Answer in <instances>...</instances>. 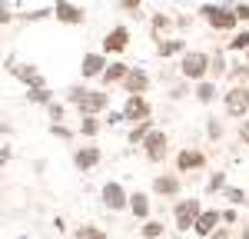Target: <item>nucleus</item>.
I'll return each mask as SVG.
<instances>
[{
    "mask_svg": "<svg viewBox=\"0 0 249 239\" xmlns=\"http://www.w3.org/2000/svg\"><path fill=\"white\" fill-rule=\"evenodd\" d=\"M103 206H107V209H113V213H120V209H126V206H130V193L123 189V183L110 179V183L103 186Z\"/></svg>",
    "mask_w": 249,
    "mask_h": 239,
    "instance_id": "9d476101",
    "label": "nucleus"
},
{
    "mask_svg": "<svg viewBox=\"0 0 249 239\" xmlns=\"http://www.w3.org/2000/svg\"><path fill=\"white\" fill-rule=\"evenodd\" d=\"M67 103L77 106L80 117H100V113L110 106V93H107V90H90V86L77 83V86L67 90Z\"/></svg>",
    "mask_w": 249,
    "mask_h": 239,
    "instance_id": "f257e3e1",
    "label": "nucleus"
},
{
    "mask_svg": "<svg viewBox=\"0 0 249 239\" xmlns=\"http://www.w3.org/2000/svg\"><path fill=\"white\" fill-rule=\"evenodd\" d=\"M199 17L206 20L213 30H219V34H232L239 27L236 7H230V3H203L199 7Z\"/></svg>",
    "mask_w": 249,
    "mask_h": 239,
    "instance_id": "f03ea898",
    "label": "nucleus"
},
{
    "mask_svg": "<svg viewBox=\"0 0 249 239\" xmlns=\"http://www.w3.org/2000/svg\"><path fill=\"white\" fill-rule=\"evenodd\" d=\"M223 196L230 199L232 206H246V196H249V193H243L239 186H226V189H223Z\"/></svg>",
    "mask_w": 249,
    "mask_h": 239,
    "instance_id": "c85d7f7f",
    "label": "nucleus"
},
{
    "mask_svg": "<svg viewBox=\"0 0 249 239\" xmlns=\"http://www.w3.org/2000/svg\"><path fill=\"white\" fill-rule=\"evenodd\" d=\"M206 133H210V139H219L223 137V123H216V117L206 120Z\"/></svg>",
    "mask_w": 249,
    "mask_h": 239,
    "instance_id": "f704fd0d",
    "label": "nucleus"
},
{
    "mask_svg": "<svg viewBox=\"0 0 249 239\" xmlns=\"http://www.w3.org/2000/svg\"><path fill=\"white\" fill-rule=\"evenodd\" d=\"M226 73H230V63H226V57H223L219 50H216V53H213V67H210V77H213V80H219V77H226Z\"/></svg>",
    "mask_w": 249,
    "mask_h": 239,
    "instance_id": "bb28decb",
    "label": "nucleus"
},
{
    "mask_svg": "<svg viewBox=\"0 0 249 239\" xmlns=\"http://www.w3.org/2000/svg\"><path fill=\"white\" fill-rule=\"evenodd\" d=\"M226 50H232V53H246L249 50V30H236L232 40L226 43Z\"/></svg>",
    "mask_w": 249,
    "mask_h": 239,
    "instance_id": "393cba45",
    "label": "nucleus"
},
{
    "mask_svg": "<svg viewBox=\"0 0 249 239\" xmlns=\"http://www.w3.org/2000/svg\"><path fill=\"white\" fill-rule=\"evenodd\" d=\"M246 60H249V50H246Z\"/></svg>",
    "mask_w": 249,
    "mask_h": 239,
    "instance_id": "a18cd8bd",
    "label": "nucleus"
},
{
    "mask_svg": "<svg viewBox=\"0 0 249 239\" xmlns=\"http://www.w3.org/2000/svg\"><path fill=\"white\" fill-rule=\"evenodd\" d=\"M47 113H50V120H53V123H60V120H63V103H57V100H53V103L47 106Z\"/></svg>",
    "mask_w": 249,
    "mask_h": 239,
    "instance_id": "c9c22d12",
    "label": "nucleus"
},
{
    "mask_svg": "<svg viewBox=\"0 0 249 239\" xmlns=\"http://www.w3.org/2000/svg\"><path fill=\"white\" fill-rule=\"evenodd\" d=\"M236 219H239V216H236V209H232V206H230V209H223V222H236Z\"/></svg>",
    "mask_w": 249,
    "mask_h": 239,
    "instance_id": "a19ab883",
    "label": "nucleus"
},
{
    "mask_svg": "<svg viewBox=\"0 0 249 239\" xmlns=\"http://www.w3.org/2000/svg\"><path fill=\"white\" fill-rule=\"evenodd\" d=\"M186 53V40H160L156 43V57H183Z\"/></svg>",
    "mask_w": 249,
    "mask_h": 239,
    "instance_id": "6ab92c4d",
    "label": "nucleus"
},
{
    "mask_svg": "<svg viewBox=\"0 0 249 239\" xmlns=\"http://www.w3.org/2000/svg\"><path fill=\"white\" fill-rule=\"evenodd\" d=\"M236 7V17H239V23H249V3H232Z\"/></svg>",
    "mask_w": 249,
    "mask_h": 239,
    "instance_id": "4c0bfd02",
    "label": "nucleus"
},
{
    "mask_svg": "<svg viewBox=\"0 0 249 239\" xmlns=\"http://www.w3.org/2000/svg\"><path fill=\"white\" fill-rule=\"evenodd\" d=\"M14 156V153H10V146H7V143H3V146H0V163H7V159Z\"/></svg>",
    "mask_w": 249,
    "mask_h": 239,
    "instance_id": "79ce46f5",
    "label": "nucleus"
},
{
    "mask_svg": "<svg viewBox=\"0 0 249 239\" xmlns=\"http://www.w3.org/2000/svg\"><path fill=\"white\" fill-rule=\"evenodd\" d=\"M246 206H249V196H246Z\"/></svg>",
    "mask_w": 249,
    "mask_h": 239,
    "instance_id": "c03bdc74",
    "label": "nucleus"
},
{
    "mask_svg": "<svg viewBox=\"0 0 249 239\" xmlns=\"http://www.w3.org/2000/svg\"><path fill=\"white\" fill-rule=\"evenodd\" d=\"M216 93H219V90H216V80H203V83H196V93H193V97L199 100L203 106H210L213 100H216Z\"/></svg>",
    "mask_w": 249,
    "mask_h": 239,
    "instance_id": "412c9836",
    "label": "nucleus"
},
{
    "mask_svg": "<svg viewBox=\"0 0 249 239\" xmlns=\"http://www.w3.org/2000/svg\"><path fill=\"white\" fill-rule=\"evenodd\" d=\"M130 209L136 219H150V196L146 193H130Z\"/></svg>",
    "mask_w": 249,
    "mask_h": 239,
    "instance_id": "aec40b11",
    "label": "nucleus"
},
{
    "mask_svg": "<svg viewBox=\"0 0 249 239\" xmlns=\"http://www.w3.org/2000/svg\"><path fill=\"white\" fill-rule=\"evenodd\" d=\"M130 70H133L130 63H123V60H113V63H110V67L103 70V77H100V83H103V86L110 90L113 83H123V80L130 77Z\"/></svg>",
    "mask_w": 249,
    "mask_h": 239,
    "instance_id": "f3484780",
    "label": "nucleus"
},
{
    "mask_svg": "<svg viewBox=\"0 0 249 239\" xmlns=\"http://www.w3.org/2000/svg\"><path fill=\"white\" fill-rule=\"evenodd\" d=\"M239 143H243V146H249V120H243V123H239Z\"/></svg>",
    "mask_w": 249,
    "mask_h": 239,
    "instance_id": "58836bf2",
    "label": "nucleus"
},
{
    "mask_svg": "<svg viewBox=\"0 0 249 239\" xmlns=\"http://www.w3.org/2000/svg\"><path fill=\"white\" fill-rule=\"evenodd\" d=\"M50 137H60V139H73V130L63 126V123H50Z\"/></svg>",
    "mask_w": 249,
    "mask_h": 239,
    "instance_id": "473e14b6",
    "label": "nucleus"
},
{
    "mask_svg": "<svg viewBox=\"0 0 249 239\" xmlns=\"http://www.w3.org/2000/svg\"><path fill=\"white\" fill-rule=\"evenodd\" d=\"M223 106H226L230 117L246 120V113H249V86L246 83H232L230 90L223 93Z\"/></svg>",
    "mask_w": 249,
    "mask_h": 239,
    "instance_id": "39448f33",
    "label": "nucleus"
},
{
    "mask_svg": "<svg viewBox=\"0 0 249 239\" xmlns=\"http://www.w3.org/2000/svg\"><path fill=\"white\" fill-rule=\"evenodd\" d=\"M173 27V17H166V14H153V20H150V30H153V40L160 43V40H166L163 34Z\"/></svg>",
    "mask_w": 249,
    "mask_h": 239,
    "instance_id": "5701e85b",
    "label": "nucleus"
},
{
    "mask_svg": "<svg viewBox=\"0 0 249 239\" xmlns=\"http://www.w3.org/2000/svg\"><path fill=\"white\" fill-rule=\"evenodd\" d=\"M100 130H103V120H100V117H80V137L93 139Z\"/></svg>",
    "mask_w": 249,
    "mask_h": 239,
    "instance_id": "b1692460",
    "label": "nucleus"
},
{
    "mask_svg": "<svg viewBox=\"0 0 249 239\" xmlns=\"http://www.w3.org/2000/svg\"><path fill=\"white\" fill-rule=\"evenodd\" d=\"M103 159V153H100V146H77L73 150V166H77L80 173H87V170H93L96 163Z\"/></svg>",
    "mask_w": 249,
    "mask_h": 239,
    "instance_id": "4468645a",
    "label": "nucleus"
},
{
    "mask_svg": "<svg viewBox=\"0 0 249 239\" xmlns=\"http://www.w3.org/2000/svg\"><path fill=\"white\" fill-rule=\"evenodd\" d=\"M143 153H146L150 163H163L166 153H170V137H166L163 130H153L150 137L143 139Z\"/></svg>",
    "mask_w": 249,
    "mask_h": 239,
    "instance_id": "6e6552de",
    "label": "nucleus"
},
{
    "mask_svg": "<svg viewBox=\"0 0 249 239\" xmlns=\"http://www.w3.org/2000/svg\"><path fill=\"white\" fill-rule=\"evenodd\" d=\"M239 239H249V226H243V233H239Z\"/></svg>",
    "mask_w": 249,
    "mask_h": 239,
    "instance_id": "37998d69",
    "label": "nucleus"
},
{
    "mask_svg": "<svg viewBox=\"0 0 249 239\" xmlns=\"http://www.w3.org/2000/svg\"><path fill=\"white\" fill-rule=\"evenodd\" d=\"M186 83H190V80H186ZM186 83H179V86H173V93H170V97H173V100L186 97Z\"/></svg>",
    "mask_w": 249,
    "mask_h": 239,
    "instance_id": "ea45409f",
    "label": "nucleus"
},
{
    "mask_svg": "<svg viewBox=\"0 0 249 239\" xmlns=\"http://www.w3.org/2000/svg\"><path fill=\"white\" fill-rule=\"evenodd\" d=\"M140 233H143V239H163V222L160 219H146L140 226Z\"/></svg>",
    "mask_w": 249,
    "mask_h": 239,
    "instance_id": "cd10ccee",
    "label": "nucleus"
},
{
    "mask_svg": "<svg viewBox=\"0 0 249 239\" xmlns=\"http://www.w3.org/2000/svg\"><path fill=\"white\" fill-rule=\"evenodd\" d=\"M223 222V209H203V216H199V222H196V236H213L216 233V226Z\"/></svg>",
    "mask_w": 249,
    "mask_h": 239,
    "instance_id": "a211bd4d",
    "label": "nucleus"
},
{
    "mask_svg": "<svg viewBox=\"0 0 249 239\" xmlns=\"http://www.w3.org/2000/svg\"><path fill=\"white\" fill-rule=\"evenodd\" d=\"M203 166H206V153H203V150H196V146H186V150H179V153H176V170H179V173L203 170Z\"/></svg>",
    "mask_w": 249,
    "mask_h": 239,
    "instance_id": "ddd939ff",
    "label": "nucleus"
},
{
    "mask_svg": "<svg viewBox=\"0 0 249 239\" xmlns=\"http://www.w3.org/2000/svg\"><path fill=\"white\" fill-rule=\"evenodd\" d=\"M126 47H130V27H123V23L113 27V30L103 37V53H107V57H110V53H123Z\"/></svg>",
    "mask_w": 249,
    "mask_h": 239,
    "instance_id": "f8f14e48",
    "label": "nucleus"
},
{
    "mask_svg": "<svg viewBox=\"0 0 249 239\" xmlns=\"http://www.w3.org/2000/svg\"><path fill=\"white\" fill-rule=\"evenodd\" d=\"M199 216H203V203H199V199H179V203L173 206V222H176L179 233L196 229Z\"/></svg>",
    "mask_w": 249,
    "mask_h": 239,
    "instance_id": "20e7f679",
    "label": "nucleus"
},
{
    "mask_svg": "<svg viewBox=\"0 0 249 239\" xmlns=\"http://www.w3.org/2000/svg\"><path fill=\"white\" fill-rule=\"evenodd\" d=\"M7 70H10V77L20 80L27 90H40V86H47V83H43V73H40L34 63H14V60H7Z\"/></svg>",
    "mask_w": 249,
    "mask_h": 239,
    "instance_id": "0eeeda50",
    "label": "nucleus"
},
{
    "mask_svg": "<svg viewBox=\"0 0 249 239\" xmlns=\"http://www.w3.org/2000/svg\"><path fill=\"white\" fill-rule=\"evenodd\" d=\"M107 67H110V60H107L103 50H90V53H83V60H80V73H83V80L103 77V70H107Z\"/></svg>",
    "mask_w": 249,
    "mask_h": 239,
    "instance_id": "1a4fd4ad",
    "label": "nucleus"
},
{
    "mask_svg": "<svg viewBox=\"0 0 249 239\" xmlns=\"http://www.w3.org/2000/svg\"><path fill=\"white\" fill-rule=\"evenodd\" d=\"M77 239H107V233H103L100 226H90V222H87V226L77 229Z\"/></svg>",
    "mask_w": 249,
    "mask_h": 239,
    "instance_id": "c756f323",
    "label": "nucleus"
},
{
    "mask_svg": "<svg viewBox=\"0 0 249 239\" xmlns=\"http://www.w3.org/2000/svg\"><path fill=\"white\" fill-rule=\"evenodd\" d=\"M226 189V173H213L206 183V193H223Z\"/></svg>",
    "mask_w": 249,
    "mask_h": 239,
    "instance_id": "7c9ffc66",
    "label": "nucleus"
},
{
    "mask_svg": "<svg viewBox=\"0 0 249 239\" xmlns=\"http://www.w3.org/2000/svg\"><path fill=\"white\" fill-rule=\"evenodd\" d=\"M107 126H120V123H126V117H123V110H110V117L103 120Z\"/></svg>",
    "mask_w": 249,
    "mask_h": 239,
    "instance_id": "e433bc0d",
    "label": "nucleus"
},
{
    "mask_svg": "<svg viewBox=\"0 0 249 239\" xmlns=\"http://www.w3.org/2000/svg\"><path fill=\"white\" fill-rule=\"evenodd\" d=\"M53 17L60 23H67V27H80L87 20V14H83V7L70 3V0H53Z\"/></svg>",
    "mask_w": 249,
    "mask_h": 239,
    "instance_id": "9b49d317",
    "label": "nucleus"
},
{
    "mask_svg": "<svg viewBox=\"0 0 249 239\" xmlns=\"http://www.w3.org/2000/svg\"><path fill=\"white\" fill-rule=\"evenodd\" d=\"M123 117H126L130 126L143 123V120H153V106H150L146 93H133V97H126V103H123Z\"/></svg>",
    "mask_w": 249,
    "mask_h": 239,
    "instance_id": "423d86ee",
    "label": "nucleus"
},
{
    "mask_svg": "<svg viewBox=\"0 0 249 239\" xmlns=\"http://www.w3.org/2000/svg\"><path fill=\"white\" fill-rule=\"evenodd\" d=\"M210 67H213V57L203 53V50H186L179 57V77L190 80V83H203L210 77Z\"/></svg>",
    "mask_w": 249,
    "mask_h": 239,
    "instance_id": "7ed1b4c3",
    "label": "nucleus"
},
{
    "mask_svg": "<svg viewBox=\"0 0 249 239\" xmlns=\"http://www.w3.org/2000/svg\"><path fill=\"white\" fill-rule=\"evenodd\" d=\"M230 77L236 80V83H246V80H249V60H246V63H236V67L230 70Z\"/></svg>",
    "mask_w": 249,
    "mask_h": 239,
    "instance_id": "2f4dec72",
    "label": "nucleus"
},
{
    "mask_svg": "<svg viewBox=\"0 0 249 239\" xmlns=\"http://www.w3.org/2000/svg\"><path fill=\"white\" fill-rule=\"evenodd\" d=\"M27 100L37 103V106H50L53 103V93H50V86H40V90H27Z\"/></svg>",
    "mask_w": 249,
    "mask_h": 239,
    "instance_id": "a878e982",
    "label": "nucleus"
},
{
    "mask_svg": "<svg viewBox=\"0 0 249 239\" xmlns=\"http://www.w3.org/2000/svg\"><path fill=\"white\" fill-rule=\"evenodd\" d=\"M179 189H183V179L176 176V173H160V176L153 179L156 196H179Z\"/></svg>",
    "mask_w": 249,
    "mask_h": 239,
    "instance_id": "2eb2a0df",
    "label": "nucleus"
},
{
    "mask_svg": "<svg viewBox=\"0 0 249 239\" xmlns=\"http://www.w3.org/2000/svg\"><path fill=\"white\" fill-rule=\"evenodd\" d=\"M123 90H126V97H133V93H146V90H150V73H146L143 67H133L130 77L123 80Z\"/></svg>",
    "mask_w": 249,
    "mask_h": 239,
    "instance_id": "dca6fc26",
    "label": "nucleus"
},
{
    "mask_svg": "<svg viewBox=\"0 0 249 239\" xmlns=\"http://www.w3.org/2000/svg\"><path fill=\"white\" fill-rule=\"evenodd\" d=\"M116 3H120V10H126V14L140 17V7H143V0H116Z\"/></svg>",
    "mask_w": 249,
    "mask_h": 239,
    "instance_id": "72a5a7b5",
    "label": "nucleus"
},
{
    "mask_svg": "<svg viewBox=\"0 0 249 239\" xmlns=\"http://www.w3.org/2000/svg\"><path fill=\"white\" fill-rule=\"evenodd\" d=\"M153 130H156V123H153V120H143V123H136V126H130V143H133V146H136V143L143 146V139L150 137Z\"/></svg>",
    "mask_w": 249,
    "mask_h": 239,
    "instance_id": "4be33fe9",
    "label": "nucleus"
}]
</instances>
